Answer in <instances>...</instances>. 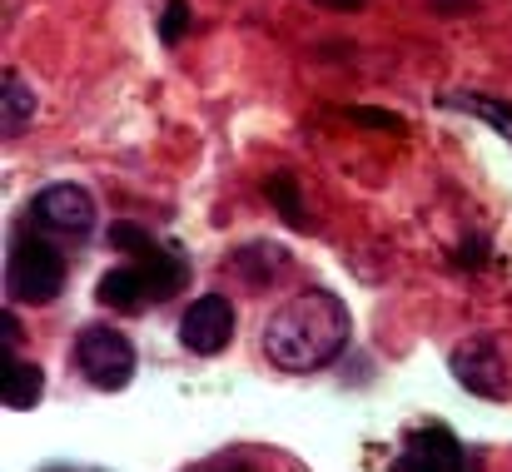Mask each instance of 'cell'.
I'll list each match as a JSON object with an SVG mask.
<instances>
[{
    "mask_svg": "<svg viewBox=\"0 0 512 472\" xmlns=\"http://www.w3.org/2000/svg\"><path fill=\"white\" fill-rule=\"evenodd\" d=\"M353 318L348 304L329 289H304L294 299H284V309H274L264 323V358L284 373H319L348 348Z\"/></svg>",
    "mask_w": 512,
    "mask_h": 472,
    "instance_id": "obj_1",
    "label": "cell"
},
{
    "mask_svg": "<svg viewBox=\"0 0 512 472\" xmlns=\"http://www.w3.org/2000/svg\"><path fill=\"white\" fill-rule=\"evenodd\" d=\"M75 368H80V378H85L90 388L120 393V388H130V378H135V343H130L120 328H110V323H90V328H80V338H75Z\"/></svg>",
    "mask_w": 512,
    "mask_h": 472,
    "instance_id": "obj_2",
    "label": "cell"
},
{
    "mask_svg": "<svg viewBox=\"0 0 512 472\" xmlns=\"http://www.w3.org/2000/svg\"><path fill=\"white\" fill-rule=\"evenodd\" d=\"M5 284L20 304H50L65 289V259L45 239L20 234L15 249H10V264H5Z\"/></svg>",
    "mask_w": 512,
    "mask_h": 472,
    "instance_id": "obj_3",
    "label": "cell"
},
{
    "mask_svg": "<svg viewBox=\"0 0 512 472\" xmlns=\"http://www.w3.org/2000/svg\"><path fill=\"white\" fill-rule=\"evenodd\" d=\"M453 378L473 398H493L498 403V398L512 393V373L503 363V348H498V338H483V333H473V338H463L453 348Z\"/></svg>",
    "mask_w": 512,
    "mask_h": 472,
    "instance_id": "obj_4",
    "label": "cell"
},
{
    "mask_svg": "<svg viewBox=\"0 0 512 472\" xmlns=\"http://www.w3.org/2000/svg\"><path fill=\"white\" fill-rule=\"evenodd\" d=\"M229 338H234V304H229L224 294L194 299V304L184 309V318H179V343H184L189 353H199V358L224 353Z\"/></svg>",
    "mask_w": 512,
    "mask_h": 472,
    "instance_id": "obj_5",
    "label": "cell"
},
{
    "mask_svg": "<svg viewBox=\"0 0 512 472\" xmlns=\"http://www.w3.org/2000/svg\"><path fill=\"white\" fill-rule=\"evenodd\" d=\"M30 214H35V224H45L50 234H90V224H95V199H90L80 184H45V189L30 199Z\"/></svg>",
    "mask_w": 512,
    "mask_h": 472,
    "instance_id": "obj_6",
    "label": "cell"
},
{
    "mask_svg": "<svg viewBox=\"0 0 512 472\" xmlns=\"http://www.w3.org/2000/svg\"><path fill=\"white\" fill-rule=\"evenodd\" d=\"M393 468H403V472H458V468H468V453H463L458 433H448L443 423H423V428L408 433V443H403V453H398Z\"/></svg>",
    "mask_w": 512,
    "mask_h": 472,
    "instance_id": "obj_7",
    "label": "cell"
},
{
    "mask_svg": "<svg viewBox=\"0 0 512 472\" xmlns=\"http://www.w3.org/2000/svg\"><path fill=\"white\" fill-rule=\"evenodd\" d=\"M140 269H145V284H150L155 304L174 299L189 284V259L179 254V244H155L150 254H140Z\"/></svg>",
    "mask_w": 512,
    "mask_h": 472,
    "instance_id": "obj_8",
    "label": "cell"
},
{
    "mask_svg": "<svg viewBox=\"0 0 512 472\" xmlns=\"http://www.w3.org/2000/svg\"><path fill=\"white\" fill-rule=\"evenodd\" d=\"M100 304H105V309H125V314H135V309L155 304V299H150V284H145L140 259H130L125 269H110V274L100 279Z\"/></svg>",
    "mask_w": 512,
    "mask_h": 472,
    "instance_id": "obj_9",
    "label": "cell"
},
{
    "mask_svg": "<svg viewBox=\"0 0 512 472\" xmlns=\"http://www.w3.org/2000/svg\"><path fill=\"white\" fill-rule=\"evenodd\" d=\"M229 269L234 274H244L254 289H264V284H274V274H284L289 269V249H279V244H244V249H234L229 254Z\"/></svg>",
    "mask_w": 512,
    "mask_h": 472,
    "instance_id": "obj_10",
    "label": "cell"
},
{
    "mask_svg": "<svg viewBox=\"0 0 512 472\" xmlns=\"http://www.w3.org/2000/svg\"><path fill=\"white\" fill-rule=\"evenodd\" d=\"M443 110H463V115H478L483 125H493L503 140H512V105L508 100H493V95H478V90H443L438 95Z\"/></svg>",
    "mask_w": 512,
    "mask_h": 472,
    "instance_id": "obj_11",
    "label": "cell"
},
{
    "mask_svg": "<svg viewBox=\"0 0 512 472\" xmlns=\"http://www.w3.org/2000/svg\"><path fill=\"white\" fill-rule=\"evenodd\" d=\"M40 393H45V368H35V363H10L5 368V408H15V413H25V408H35L40 403Z\"/></svg>",
    "mask_w": 512,
    "mask_h": 472,
    "instance_id": "obj_12",
    "label": "cell"
},
{
    "mask_svg": "<svg viewBox=\"0 0 512 472\" xmlns=\"http://www.w3.org/2000/svg\"><path fill=\"white\" fill-rule=\"evenodd\" d=\"M5 95H0V120H5V135H20L25 125H30V115H35V90L20 80V75H5V85H0Z\"/></svg>",
    "mask_w": 512,
    "mask_h": 472,
    "instance_id": "obj_13",
    "label": "cell"
},
{
    "mask_svg": "<svg viewBox=\"0 0 512 472\" xmlns=\"http://www.w3.org/2000/svg\"><path fill=\"white\" fill-rule=\"evenodd\" d=\"M264 194H269V204L279 209V219H289L294 229H309V214H304V199H299V179H294V174H269Z\"/></svg>",
    "mask_w": 512,
    "mask_h": 472,
    "instance_id": "obj_14",
    "label": "cell"
},
{
    "mask_svg": "<svg viewBox=\"0 0 512 472\" xmlns=\"http://www.w3.org/2000/svg\"><path fill=\"white\" fill-rule=\"evenodd\" d=\"M110 244H115V249H125L130 259H140V254H150L160 239H150L140 224H125V219H120V224H110Z\"/></svg>",
    "mask_w": 512,
    "mask_h": 472,
    "instance_id": "obj_15",
    "label": "cell"
},
{
    "mask_svg": "<svg viewBox=\"0 0 512 472\" xmlns=\"http://www.w3.org/2000/svg\"><path fill=\"white\" fill-rule=\"evenodd\" d=\"M184 30H189V0H170V5H165V20H160V35H165V45H174Z\"/></svg>",
    "mask_w": 512,
    "mask_h": 472,
    "instance_id": "obj_16",
    "label": "cell"
},
{
    "mask_svg": "<svg viewBox=\"0 0 512 472\" xmlns=\"http://www.w3.org/2000/svg\"><path fill=\"white\" fill-rule=\"evenodd\" d=\"M458 264H463V269H478V264H488V239H463V249H458Z\"/></svg>",
    "mask_w": 512,
    "mask_h": 472,
    "instance_id": "obj_17",
    "label": "cell"
},
{
    "mask_svg": "<svg viewBox=\"0 0 512 472\" xmlns=\"http://www.w3.org/2000/svg\"><path fill=\"white\" fill-rule=\"evenodd\" d=\"M348 120H358V125H383V130H403V120H398V115H383V110H348Z\"/></svg>",
    "mask_w": 512,
    "mask_h": 472,
    "instance_id": "obj_18",
    "label": "cell"
},
{
    "mask_svg": "<svg viewBox=\"0 0 512 472\" xmlns=\"http://www.w3.org/2000/svg\"><path fill=\"white\" fill-rule=\"evenodd\" d=\"M0 328H5V343L15 348V343H20V318H15V314H0Z\"/></svg>",
    "mask_w": 512,
    "mask_h": 472,
    "instance_id": "obj_19",
    "label": "cell"
},
{
    "mask_svg": "<svg viewBox=\"0 0 512 472\" xmlns=\"http://www.w3.org/2000/svg\"><path fill=\"white\" fill-rule=\"evenodd\" d=\"M314 5H324V10H343V15H348V10H363L368 0H314Z\"/></svg>",
    "mask_w": 512,
    "mask_h": 472,
    "instance_id": "obj_20",
    "label": "cell"
}]
</instances>
